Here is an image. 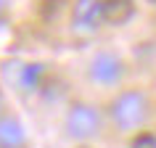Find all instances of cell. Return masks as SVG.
I'll use <instances>...</instances> for the list:
<instances>
[{"label":"cell","mask_w":156,"mask_h":148,"mask_svg":"<svg viewBox=\"0 0 156 148\" xmlns=\"http://www.w3.org/2000/svg\"><path fill=\"white\" fill-rule=\"evenodd\" d=\"M66 127L74 138H87L98 130V114L93 106H74L69 111V119H66Z\"/></svg>","instance_id":"cell-2"},{"label":"cell","mask_w":156,"mask_h":148,"mask_svg":"<svg viewBox=\"0 0 156 148\" xmlns=\"http://www.w3.org/2000/svg\"><path fill=\"white\" fill-rule=\"evenodd\" d=\"M130 148H156V135H151V132H140V135L132 138Z\"/></svg>","instance_id":"cell-6"},{"label":"cell","mask_w":156,"mask_h":148,"mask_svg":"<svg viewBox=\"0 0 156 148\" xmlns=\"http://www.w3.org/2000/svg\"><path fill=\"white\" fill-rule=\"evenodd\" d=\"M132 11V0H101V19L106 24H124L130 21Z\"/></svg>","instance_id":"cell-3"},{"label":"cell","mask_w":156,"mask_h":148,"mask_svg":"<svg viewBox=\"0 0 156 148\" xmlns=\"http://www.w3.org/2000/svg\"><path fill=\"white\" fill-rule=\"evenodd\" d=\"M24 143V132L16 119H3L0 122V148H16Z\"/></svg>","instance_id":"cell-5"},{"label":"cell","mask_w":156,"mask_h":148,"mask_svg":"<svg viewBox=\"0 0 156 148\" xmlns=\"http://www.w3.org/2000/svg\"><path fill=\"white\" fill-rule=\"evenodd\" d=\"M119 72H122L119 61H116L114 56H108V53L98 56L95 61H93V69H90V74L98 79V82H114L116 77H119Z\"/></svg>","instance_id":"cell-4"},{"label":"cell","mask_w":156,"mask_h":148,"mask_svg":"<svg viewBox=\"0 0 156 148\" xmlns=\"http://www.w3.org/2000/svg\"><path fill=\"white\" fill-rule=\"evenodd\" d=\"M42 74V66H27L24 69V85H34V79H37V77H40Z\"/></svg>","instance_id":"cell-7"},{"label":"cell","mask_w":156,"mask_h":148,"mask_svg":"<svg viewBox=\"0 0 156 148\" xmlns=\"http://www.w3.org/2000/svg\"><path fill=\"white\" fill-rule=\"evenodd\" d=\"M146 111H148V106H146V98L140 93H124L114 103L111 116H114V122L122 130H132V127H138L146 119Z\"/></svg>","instance_id":"cell-1"}]
</instances>
